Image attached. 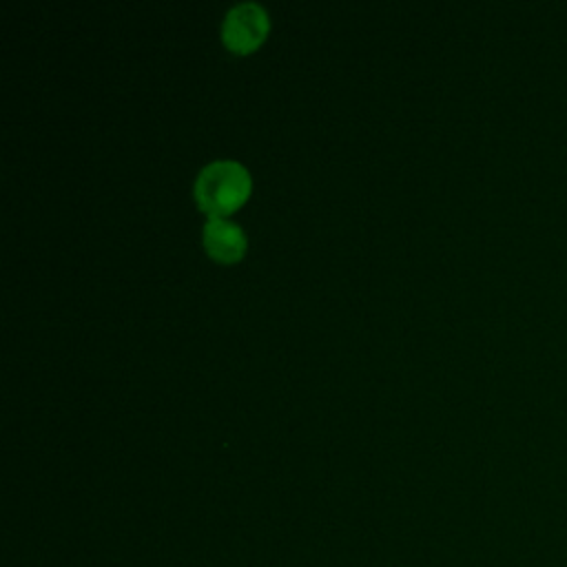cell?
Wrapping results in <instances>:
<instances>
[{
  "mask_svg": "<svg viewBox=\"0 0 567 567\" xmlns=\"http://www.w3.org/2000/svg\"><path fill=\"white\" fill-rule=\"evenodd\" d=\"M250 190V175L235 159L208 162L195 177V199L210 215L221 217L237 208Z\"/></svg>",
  "mask_w": 567,
  "mask_h": 567,
  "instance_id": "6da1fadb",
  "label": "cell"
},
{
  "mask_svg": "<svg viewBox=\"0 0 567 567\" xmlns=\"http://www.w3.org/2000/svg\"><path fill=\"white\" fill-rule=\"evenodd\" d=\"M268 31V13L259 2L233 4L221 22V38L226 47L237 53L255 49Z\"/></svg>",
  "mask_w": 567,
  "mask_h": 567,
  "instance_id": "7a4b0ae2",
  "label": "cell"
},
{
  "mask_svg": "<svg viewBox=\"0 0 567 567\" xmlns=\"http://www.w3.org/2000/svg\"><path fill=\"white\" fill-rule=\"evenodd\" d=\"M204 246L215 259L233 261L241 257L246 237L235 221L224 217H208L204 224Z\"/></svg>",
  "mask_w": 567,
  "mask_h": 567,
  "instance_id": "3957f363",
  "label": "cell"
}]
</instances>
